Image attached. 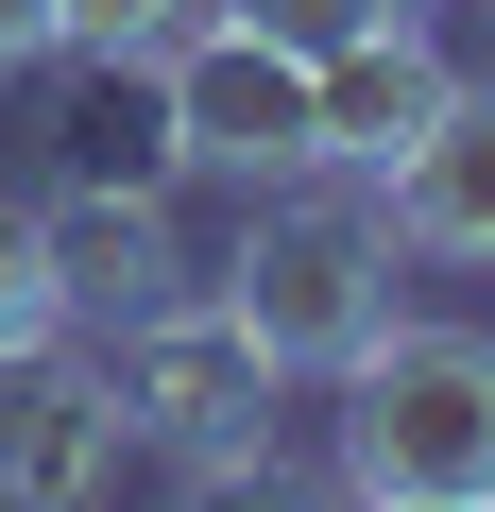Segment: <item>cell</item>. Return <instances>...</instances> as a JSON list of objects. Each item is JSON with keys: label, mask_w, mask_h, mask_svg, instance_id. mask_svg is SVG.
<instances>
[{"label": "cell", "mask_w": 495, "mask_h": 512, "mask_svg": "<svg viewBox=\"0 0 495 512\" xmlns=\"http://www.w3.org/2000/svg\"><path fill=\"white\" fill-rule=\"evenodd\" d=\"M308 86H325V171H393V154H410V137L444 120V86H461V69L427 52V0H410V18L342 35V52H325Z\"/></svg>", "instance_id": "obj_9"}, {"label": "cell", "mask_w": 495, "mask_h": 512, "mask_svg": "<svg viewBox=\"0 0 495 512\" xmlns=\"http://www.w3.org/2000/svg\"><path fill=\"white\" fill-rule=\"evenodd\" d=\"M171 137H188V171L274 188V171H325V86H308V52L239 35L222 0H205V18L171 35Z\"/></svg>", "instance_id": "obj_4"}, {"label": "cell", "mask_w": 495, "mask_h": 512, "mask_svg": "<svg viewBox=\"0 0 495 512\" xmlns=\"http://www.w3.org/2000/svg\"><path fill=\"white\" fill-rule=\"evenodd\" d=\"M376 205L427 274H495V86H444V120L376 171Z\"/></svg>", "instance_id": "obj_7"}, {"label": "cell", "mask_w": 495, "mask_h": 512, "mask_svg": "<svg viewBox=\"0 0 495 512\" xmlns=\"http://www.w3.org/2000/svg\"><path fill=\"white\" fill-rule=\"evenodd\" d=\"M69 325V291H52V222L0 188V342H52Z\"/></svg>", "instance_id": "obj_10"}, {"label": "cell", "mask_w": 495, "mask_h": 512, "mask_svg": "<svg viewBox=\"0 0 495 512\" xmlns=\"http://www.w3.org/2000/svg\"><path fill=\"white\" fill-rule=\"evenodd\" d=\"M222 18H239V35H274V52H308V69H325L342 35H376V18H410V0H222Z\"/></svg>", "instance_id": "obj_11"}, {"label": "cell", "mask_w": 495, "mask_h": 512, "mask_svg": "<svg viewBox=\"0 0 495 512\" xmlns=\"http://www.w3.org/2000/svg\"><path fill=\"white\" fill-rule=\"evenodd\" d=\"M52 52H69V0H0V86H35Z\"/></svg>", "instance_id": "obj_13"}, {"label": "cell", "mask_w": 495, "mask_h": 512, "mask_svg": "<svg viewBox=\"0 0 495 512\" xmlns=\"http://www.w3.org/2000/svg\"><path fill=\"white\" fill-rule=\"evenodd\" d=\"M35 86H52L69 171H103V188H171V171H188V137H171V52H86V35H69Z\"/></svg>", "instance_id": "obj_8"}, {"label": "cell", "mask_w": 495, "mask_h": 512, "mask_svg": "<svg viewBox=\"0 0 495 512\" xmlns=\"http://www.w3.org/2000/svg\"><path fill=\"white\" fill-rule=\"evenodd\" d=\"M35 222H52V291H69V325H103V342H120V325H154V308L188 291V239H171V205H154V188L69 171Z\"/></svg>", "instance_id": "obj_6"}, {"label": "cell", "mask_w": 495, "mask_h": 512, "mask_svg": "<svg viewBox=\"0 0 495 512\" xmlns=\"http://www.w3.org/2000/svg\"><path fill=\"white\" fill-rule=\"evenodd\" d=\"M478 18H495V0H478Z\"/></svg>", "instance_id": "obj_14"}, {"label": "cell", "mask_w": 495, "mask_h": 512, "mask_svg": "<svg viewBox=\"0 0 495 512\" xmlns=\"http://www.w3.org/2000/svg\"><path fill=\"white\" fill-rule=\"evenodd\" d=\"M393 274H410V239H393L376 171H274L257 205H239L222 308L257 325V359H274V376H342V359L393 325Z\"/></svg>", "instance_id": "obj_1"}, {"label": "cell", "mask_w": 495, "mask_h": 512, "mask_svg": "<svg viewBox=\"0 0 495 512\" xmlns=\"http://www.w3.org/2000/svg\"><path fill=\"white\" fill-rule=\"evenodd\" d=\"M120 359L103 342H0V495H35V512H69V495H103L120 478Z\"/></svg>", "instance_id": "obj_5"}, {"label": "cell", "mask_w": 495, "mask_h": 512, "mask_svg": "<svg viewBox=\"0 0 495 512\" xmlns=\"http://www.w3.org/2000/svg\"><path fill=\"white\" fill-rule=\"evenodd\" d=\"M120 359V427L188 478V495H274V359H257V325H239L222 291H171L154 325H120L103 342Z\"/></svg>", "instance_id": "obj_3"}, {"label": "cell", "mask_w": 495, "mask_h": 512, "mask_svg": "<svg viewBox=\"0 0 495 512\" xmlns=\"http://www.w3.org/2000/svg\"><path fill=\"white\" fill-rule=\"evenodd\" d=\"M342 495L376 512H495V342L478 325H376L342 376Z\"/></svg>", "instance_id": "obj_2"}, {"label": "cell", "mask_w": 495, "mask_h": 512, "mask_svg": "<svg viewBox=\"0 0 495 512\" xmlns=\"http://www.w3.org/2000/svg\"><path fill=\"white\" fill-rule=\"evenodd\" d=\"M188 18H205V0H69V35H86V52H171Z\"/></svg>", "instance_id": "obj_12"}]
</instances>
